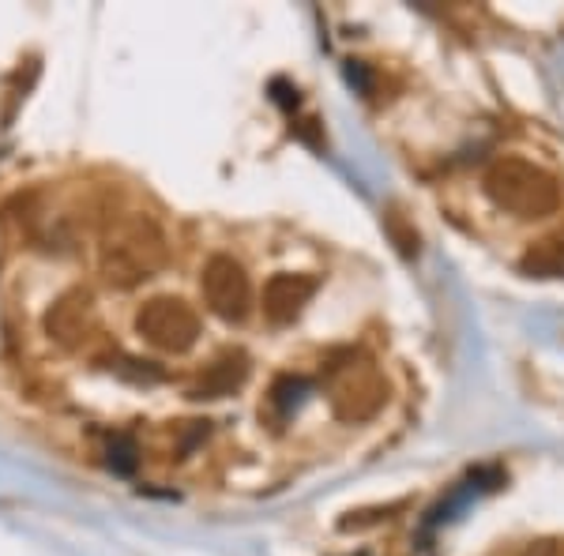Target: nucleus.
Here are the masks:
<instances>
[{
    "label": "nucleus",
    "instance_id": "obj_2",
    "mask_svg": "<svg viewBox=\"0 0 564 556\" xmlns=\"http://www.w3.org/2000/svg\"><path fill=\"white\" fill-rule=\"evenodd\" d=\"M486 193L494 196L497 207L520 215V218H542L561 207V185L545 170L531 166L520 159H505L486 173Z\"/></svg>",
    "mask_w": 564,
    "mask_h": 556
},
{
    "label": "nucleus",
    "instance_id": "obj_8",
    "mask_svg": "<svg viewBox=\"0 0 564 556\" xmlns=\"http://www.w3.org/2000/svg\"><path fill=\"white\" fill-rule=\"evenodd\" d=\"M245 377H249V361H245L241 353H226V358L212 361L204 372H199L193 395L196 399H226L245 384Z\"/></svg>",
    "mask_w": 564,
    "mask_h": 556
},
{
    "label": "nucleus",
    "instance_id": "obj_4",
    "mask_svg": "<svg viewBox=\"0 0 564 556\" xmlns=\"http://www.w3.org/2000/svg\"><path fill=\"white\" fill-rule=\"evenodd\" d=\"M388 403V384L369 364H343L332 384V406L343 422H369Z\"/></svg>",
    "mask_w": 564,
    "mask_h": 556
},
{
    "label": "nucleus",
    "instance_id": "obj_7",
    "mask_svg": "<svg viewBox=\"0 0 564 556\" xmlns=\"http://www.w3.org/2000/svg\"><path fill=\"white\" fill-rule=\"evenodd\" d=\"M316 294V279L308 275H275L263 286V316L271 324H294L302 308Z\"/></svg>",
    "mask_w": 564,
    "mask_h": 556
},
{
    "label": "nucleus",
    "instance_id": "obj_1",
    "mask_svg": "<svg viewBox=\"0 0 564 556\" xmlns=\"http://www.w3.org/2000/svg\"><path fill=\"white\" fill-rule=\"evenodd\" d=\"M166 263V237L143 215H117L102 230V275L109 286L132 290Z\"/></svg>",
    "mask_w": 564,
    "mask_h": 556
},
{
    "label": "nucleus",
    "instance_id": "obj_3",
    "mask_svg": "<svg viewBox=\"0 0 564 556\" xmlns=\"http://www.w3.org/2000/svg\"><path fill=\"white\" fill-rule=\"evenodd\" d=\"M135 331L162 353H185L199 339V316L177 297H154L135 316Z\"/></svg>",
    "mask_w": 564,
    "mask_h": 556
},
{
    "label": "nucleus",
    "instance_id": "obj_9",
    "mask_svg": "<svg viewBox=\"0 0 564 556\" xmlns=\"http://www.w3.org/2000/svg\"><path fill=\"white\" fill-rule=\"evenodd\" d=\"M523 268L531 271V275H564V241H542L539 249L527 252Z\"/></svg>",
    "mask_w": 564,
    "mask_h": 556
},
{
    "label": "nucleus",
    "instance_id": "obj_5",
    "mask_svg": "<svg viewBox=\"0 0 564 556\" xmlns=\"http://www.w3.org/2000/svg\"><path fill=\"white\" fill-rule=\"evenodd\" d=\"M204 297H207V308L218 316V320H245L252 305V286H249V275L241 271V263H234L230 257H215L207 260L204 268Z\"/></svg>",
    "mask_w": 564,
    "mask_h": 556
},
{
    "label": "nucleus",
    "instance_id": "obj_10",
    "mask_svg": "<svg viewBox=\"0 0 564 556\" xmlns=\"http://www.w3.org/2000/svg\"><path fill=\"white\" fill-rule=\"evenodd\" d=\"M302 391H305V380L282 377L275 391H271V403H275L279 414H290V410H297V403H302Z\"/></svg>",
    "mask_w": 564,
    "mask_h": 556
},
{
    "label": "nucleus",
    "instance_id": "obj_6",
    "mask_svg": "<svg viewBox=\"0 0 564 556\" xmlns=\"http://www.w3.org/2000/svg\"><path fill=\"white\" fill-rule=\"evenodd\" d=\"M45 331H50V339H57L65 350H79L90 331H95V316H90V297L84 290H72L57 301V305L50 308V316H45Z\"/></svg>",
    "mask_w": 564,
    "mask_h": 556
}]
</instances>
